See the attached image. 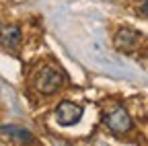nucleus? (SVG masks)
<instances>
[{
  "mask_svg": "<svg viewBox=\"0 0 148 146\" xmlns=\"http://www.w3.org/2000/svg\"><path fill=\"white\" fill-rule=\"evenodd\" d=\"M138 37H140V35H138L136 31H132V29H121V31L115 35V45H117L119 49H132V47L136 45Z\"/></svg>",
  "mask_w": 148,
  "mask_h": 146,
  "instance_id": "423d86ee",
  "label": "nucleus"
},
{
  "mask_svg": "<svg viewBox=\"0 0 148 146\" xmlns=\"http://www.w3.org/2000/svg\"><path fill=\"white\" fill-rule=\"evenodd\" d=\"M80 117H82V107H78L72 101H64L56 109V119L62 125H74L80 121Z\"/></svg>",
  "mask_w": 148,
  "mask_h": 146,
  "instance_id": "7ed1b4c3",
  "label": "nucleus"
},
{
  "mask_svg": "<svg viewBox=\"0 0 148 146\" xmlns=\"http://www.w3.org/2000/svg\"><path fill=\"white\" fill-rule=\"evenodd\" d=\"M62 82H64V74H62L58 68H53V66H45L39 74H37V78H35L37 90L43 93V95L56 93V90L62 86Z\"/></svg>",
  "mask_w": 148,
  "mask_h": 146,
  "instance_id": "f257e3e1",
  "label": "nucleus"
},
{
  "mask_svg": "<svg viewBox=\"0 0 148 146\" xmlns=\"http://www.w3.org/2000/svg\"><path fill=\"white\" fill-rule=\"evenodd\" d=\"M105 123L107 127L113 134H127L130 130H132V117H130V113L125 111L123 107H115L111 109V111L105 115Z\"/></svg>",
  "mask_w": 148,
  "mask_h": 146,
  "instance_id": "f03ea898",
  "label": "nucleus"
},
{
  "mask_svg": "<svg viewBox=\"0 0 148 146\" xmlns=\"http://www.w3.org/2000/svg\"><path fill=\"white\" fill-rule=\"evenodd\" d=\"M144 12H148V0H146V4H144Z\"/></svg>",
  "mask_w": 148,
  "mask_h": 146,
  "instance_id": "0eeeda50",
  "label": "nucleus"
},
{
  "mask_svg": "<svg viewBox=\"0 0 148 146\" xmlns=\"http://www.w3.org/2000/svg\"><path fill=\"white\" fill-rule=\"evenodd\" d=\"M21 43V29L16 25H6L0 27V47L4 49H14Z\"/></svg>",
  "mask_w": 148,
  "mask_h": 146,
  "instance_id": "20e7f679",
  "label": "nucleus"
},
{
  "mask_svg": "<svg viewBox=\"0 0 148 146\" xmlns=\"http://www.w3.org/2000/svg\"><path fill=\"white\" fill-rule=\"evenodd\" d=\"M0 136H6L10 140H18V142H31L33 136L23 130V127H16V125H0Z\"/></svg>",
  "mask_w": 148,
  "mask_h": 146,
  "instance_id": "39448f33",
  "label": "nucleus"
}]
</instances>
